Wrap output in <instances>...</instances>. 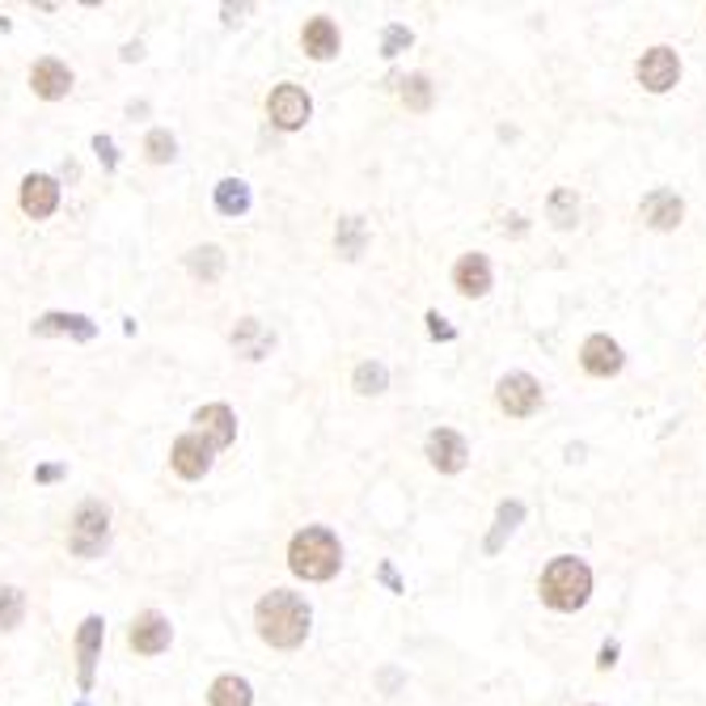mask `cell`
I'll return each instance as SVG.
<instances>
[{"label":"cell","instance_id":"18","mask_svg":"<svg viewBox=\"0 0 706 706\" xmlns=\"http://www.w3.org/2000/svg\"><path fill=\"white\" fill-rule=\"evenodd\" d=\"M301 47H305V55H314V60H335V55H339V26H335L330 17H314V22L305 26V35H301Z\"/></svg>","mask_w":706,"mask_h":706},{"label":"cell","instance_id":"24","mask_svg":"<svg viewBox=\"0 0 706 706\" xmlns=\"http://www.w3.org/2000/svg\"><path fill=\"white\" fill-rule=\"evenodd\" d=\"M364 220L360 216H343L339 220V234H335V241H339V254L343 259H360L364 254Z\"/></svg>","mask_w":706,"mask_h":706},{"label":"cell","instance_id":"28","mask_svg":"<svg viewBox=\"0 0 706 706\" xmlns=\"http://www.w3.org/2000/svg\"><path fill=\"white\" fill-rule=\"evenodd\" d=\"M576 212H580V203H576L571 191H554V196H550V220H554L558 229H571V225H576Z\"/></svg>","mask_w":706,"mask_h":706},{"label":"cell","instance_id":"3","mask_svg":"<svg viewBox=\"0 0 706 706\" xmlns=\"http://www.w3.org/2000/svg\"><path fill=\"white\" fill-rule=\"evenodd\" d=\"M538 592H542V601H546L550 609H558V614L584 609V605H589V592H592L589 563H584V558H571V554H558L546 571H542Z\"/></svg>","mask_w":706,"mask_h":706},{"label":"cell","instance_id":"12","mask_svg":"<svg viewBox=\"0 0 706 706\" xmlns=\"http://www.w3.org/2000/svg\"><path fill=\"white\" fill-rule=\"evenodd\" d=\"M466 457H470V444L453 432V428H436V432L428 436V462H432L440 474L466 470Z\"/></svg>","mask_w":706,"mask_h":706},{"label":"cell","instance_id":"7","mask_svg":"<svg viewBox=\"0 0 706 706\" xmlns=\"http://www.w3.org/2000/svg\"><path fill=\"white\" fill-rule=\"evenodd\" d=\"M169 639H174L169 618L157 614V609L136 614V622H131V630H127V643H131V652H140V656H161V652L169 647Z\"/></svg>","mask_w":706,"mask_h":706},{"label":"cell","instance_id":"17","mask_svg":"<svg viewBox=\"0 0 706 706\" xmlns=\"http://www.w3.org/2000/svg\"><path fill=\"white\" fill-rule=\"evenodd\" d=\"M639 212H643V220L652 229H677L681 216H685V203L672 196V191H652V196L639 203Z\"/></svg>","mask_w":706,"mask_h":706},{"label":"cell","instance_id":"5","mask_svg":"<svg viewBox=\"0 0 706 706\" xmlns=\"http://www.w3.org/2000/svg\"><path fill=\"white\" fill-rule=\"evenodd\" d=\"M267 115H272L275 127L297 131V127H305V123H310V115H314V102H310V93H305L301 85H275L272 98H267Z\"/></svg>","mask_w":706,"mask_h":706},{"label":"cell","instance_id":"16","mask_svg":"<svg viewBox=\"0 0 706 706\" xmlns=\"http://www.w3.org/2000/svg\"><path fill=\"white\" fill-rule=\"evenodd\" d=\"M453 283H457L462 297H487L491 292V263H487V254H466L453 267Z\"/></svg>","mask_w":706,"mask_h":706},{"label":"cell","instance_id":"29","mask_svg":"<svg viewBox=\"0 0 706 706\" xmlns=\"http://www.w3.org/2000/svg\"><path fill=\"white\" fill-rule=\"evenodd\" d=\"M520 516H525V504H516V500L500 504V520H495V533L487 538V550H500L504 533H512V529H516V520H520Z\"/></svg>","mask_w":706,"mask_h":706},{"label":"cell","instance_id":"32","mask_svg":"<svg viewBox=\"0 0 706 706\" xmlns=\"http://www.w3.org/2000/svg\"><path fill=\"white\" fill-rule=\"evenodd\" d=\"M93 153L102 157V165H106V169H115V165H118L115 140H111V136H93Z\"/></svg>","mask_w":706,"mask_h":706},{"label":"cell","instance_id":"20","mask_svg":"<svg viewBox=\"0 0 706 706\" xmlns=\"http://www.w3.org/2000/svg\"><path fill=\"white\" fill-rule=\"evenodd\" d=\"M272 335L263 330V322H254V317H241L234 330V348L237 355H245V360H263V355L272 352Z\"/></svg>","mask_w":706,"mask_h":706},{"label":"cell","instance_id":"15","mask_svg":"<svg viewBox=\"0 0 706 706\" xmlns=\"http://www.w3.org/2000/svg\"><path fill=\"white\" fill-rule=\"evenodd\" d=\"M30 85H35V93L47 98V102H60V98H68V89H73V73H68V64L64 60H39L35 68H30Z\"/></svg>","mask_w":706,"mask_h":706},{"label":"cell","instance_id":"4","mask_svg":"<svg viewBox=\"0 0 706 706\" xmlns=\"http://www.w3.org/2000/svg\"><path fill=\"white\" fill-rule=\"evenodd\" d=\"M106 538H111V512L102 508L98 500H85L77 516H73V529H68V550L77 558H98Z\"/></svg>","mask_w":706,"mask_h":706},{"label":"cell","instance_id":"30","mask_svg":"<svg viewBox=\"0 0 706 706\" xmlns=\"http://www.w3.org/2000/svg\"><path fill=\"white\" fill-rule=\"evenodd\" d=\"M144 153H149V161H157V165H165V161H174V153H178V144H174V136L169 131H149V140H144Z\"/></svg>","mask_w":706,"mask_h":706},{"label":"cell","instance_id":"37","mask_svg":"<svg viewBox=\"0 0 706 706\" xmlns=\"http://www.w3.org/2000/svg\"><path fill=\"white\" fill-rule=\"evenodd\" d=\"M241 13H245V4H225V17H229V22H237Z\"/></svg>","mask_w":706,"mask_h":706},{"label":"cell","instance_id":"31","mask_svg":"<svg viewBox=\"0 0 706 706\" xmlns=\"http://www.w3.org/2000/svg\"><path fill=\"white\" fill-rule=\"evenodd\" d=\"M402 47H411V30H406V26H390V30H386V42H381V51H386V55H398Z\"/></svg>","mask_w":706,"mask_h":706},{"label":"cell","instance_id":"26","mask_svg":"<svg viewBox=\"0 0 706 706\" xmlns=\"http://www.w3.org/2000/svg\"><path fill=\"white\" fill-rule=\"evenodd\" d=\"M390 386V373H386V364H377V360H364L360 368H355V390L360 393H386Z\"/></svg>","mask_w":706,"mask_h":706},{"label":"cell","instance_id":"22","mask_svg":"<svg viewBox=\"0 0 706 706\" xmlns=\"http://www.w3.org/2000/svg\"><path fill=\"white\" fill-rule=\"evenodd\" d=\"M187 267L196 279H207V283H216L220 272H225V254H220V245H199L187 254Z\"/></svg>","mask_w":706,"mask_h":706},{"label":"cell","instance_id":"2","mask_svg":"<svg viewBox=\"0 0 706 706\" xmlns=\"http://www.w3.org/2000/svg\"><path fill=\"white\" fill-rule=\"evenodd\" d=\"M339 563H343V546H339V538L330 533V529H322V525H310V529H301L292 542H288V567H292V576H301V580H330V576H339Z\"/></svg>","mask_w":706,"mask_h":706},{"label":"cell","instance_id":"25","mask_svg":"<svg viewBox=\"0 0 706 706\" xmlns=\"http://www.w3.org/2000/svg\"><path fill=\"white\" fill-rule=\"evenodd\" d=\"M402 102L411 106V111H428L432 106V80L424 77V73H411V77L402 80Z\"/></svg>","mask_w":706,"mask_h":706},{"label":"cell","instance_id":"13","mask_svg":"<svg viewBox=\"0 0 706 706\" xmlns=\"http://www.w3.org/2000/svg\"><path fill=\"white\" fill-rule=\"evenodd\" d=\"M22 212L30 216V220H47L55 207H60V182L55 178H47V174H30L26 182H22Z\"/></svg>","mask_w":706,"mask_h":706},{"label":"cell","instance_id":"35","mask_svg":"<svg viewBox=\"0 0 706 706\" xmlns=\"http://www.w3.org/2000/svg\"><path fill=\"white\" fill-rule=\"evenodd\" d=\"M596 665H601V668L618 665V643H605V647H601V660H596Z\"/></svg>","mask_w":706,"mask_h":706},{"label":"cell","instance_id":"14","mask_svg":"<svg viewBox=\"0 0 706 706\" xmlns=\"http://www.w3.org/2000/svg\"><path fill=\"white\" fill-rule=\"evenodd\" d=\"M580 364L592 377H614V373H622V348L609 335H592L580 348Z\"/></svg>","mask_w":706,"mask_h":706},{"label":"cell","instance_id":"10","mask_svg":"<svg viewBox=\"0 0 706 706\" xmlns=\"http://www.w3.org/2000/svg\"><path fill=\"white\" fill-rule=\"evenodd\" d=\"M212 444L203 440L199 432H187L174 440V449H169V466L182 474V478H203V474L212 470Z\"/></svg>","mask_w":706,"mask_h":706},{"label":"cell","instance_id":"11","mask_svg":"<svg viewBox=\"0 0 706 706\" xmlns=\"http://www.w3.org/2000/svg\"><path fill=\"white\" fill-rule=\"evenodd\" d=\"M196 432L212 444V449H229L237 440V415L225 402H212V406H199L196 411Z\"/></svg>","mask_w":706,"mask_h":706},{"label":"cell","instance_id":"33","mask_svg":"<svg viewBox=\"0 0 706 706\" xmlns=\"http://www.w3.org/2000/svg\"><path fill=\"white\" fill-rule=\"evenodd\" d=\"M428 330H432V339H457V330H453L440 314H428Z\"/></svg>","mask_w":706,"mask_h":706},{"label":"cell","instance_id":"27","mask_svg":"<svg viewBox=\"0 0 706 706\" xmlns=\"http://www.w3.org/2000/svg\"><path fill=\"white\" fill-rule=\"evenodd\" d=\"M26 618V596L17 589H0V630H17Z\"/></svg>","mask_w":706,"mask_h":706},{"label":"cell","instance_id":"21","mask_svg":"<svg viewBox=\"0 0 706 706\" xmlns=\"http://www.w3.org/2000/svg\"><path fill=\"white\" fill-rule=\"evenodd\" d=\"M207 703L212 706H254V694H250V681L245 677H216L212 690H207Z\"/></svg>","mask_w":706,"mask_h":706},{"label":"cell","instance_id":"34","mask_svg":"<svg viewBox=\"0 0 706 706\" xmlns=\"http://www.w3.org/2000/svg\"><path fill=\"white\" fill-rule=\"evenodd\" d=\"M55 478H64V466H39L35 470V482H55Z\"/></svg>","mask_w":706,"mask_h":706},{"label":"cell","instance_id":"9","mask_svg":"<svg viewBox=\"0 0 706 706\" xmlns=\"http://www.w3.org/2000/svg\"><path fill=\"white\" fill-rule=\"evenodd\" d=\"M102 639H106V622L98 614H89L77 630V681L85 694L93 690V668H98V656H102Z\"/></svg>","mask_w":706,"mask_h":706},{"label":"cell","instance_id":"36","mask_svg":"<svg viewBox=\"0 0 706 706\" xmlns=\"http://www.w3.org/2000/svg\"><path fill=\"white\" fill-rule=\"evenodd\" d=\"M381 580L390 584L393 592H402V584H398V576H393V567H381Z\"/></svg>","mask_w":706,"mask_h":706},{"label":"cell","instance_id":"1","mask_svg":"<svg viewBox=\"0 0 706 706\" xmlns=\"http://www.w3.org/2000/svg\"><path fill=\"white\" fill-rule=\"evenodd\" d=\"M254 622H259L263 643H272V647H283V652H288V647H301L305 634H310V605H305L297 592L275 589L259 601Z\"/></svg>","mask_w":706,"mask_h":706},{"label":"cell","instance_id":"8","mask_svg":"<svg viewBox=\"0 0 706 706\" xmlns=\"http://www.w3.org/2000/svg\"><path fill=\"white\" fill-rule=\"evenodd\" d=\"M677 77H681V60H677L672 47H652V51H643V60H639V85H643V89L668 93V89L677 85Z\"/></svg>","mask_w":706,"mask_h":706},{"label":"cell","instance_id":"19","mask_svg":"<svg viewBox=\"0 0 706 706\" xmlns=\"http://www.w3.org/2000/svg\"><path fill=\"white\" fill-rule=\"evenodd\" d=\"M35 335H73L80 343H89L98 335V326L89 322L85 314H42L35 322Z\"/></svg>","mask_w":706,"mask_h":706},{"label":"cell","instance_id":"6","mask_svg":"<svg viewBox=\"0 0 706 706\" xmlns=\"http://www.w3.org/2000/svg\"><path fill=\"white\" fill-rule=\"evenodd\" d=\"M495 402L500 411L512 419H529L538 406H542V386L529 377V373H508L500 386H495Z\"/></svg>","mask_w":706,"mask_h":706},{"label":"cell","instance_id":"23","mask_svg":"<svg viewBox=\"0 0 706 706\" xmlns=\"http://www.w3.org/2000/svg\"><path fill=\"white\" fill-rule=\"evenodd\" d=\"M216 207H220L225 216H245V212H250V187H245L241 178H225V182L216 187Z\"/></svg>","mask_w":706,"mask_h":706}]
</instances>
